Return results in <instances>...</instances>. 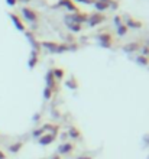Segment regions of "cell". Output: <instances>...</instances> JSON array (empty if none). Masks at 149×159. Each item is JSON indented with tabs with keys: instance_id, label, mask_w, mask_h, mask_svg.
<instances>
[{
	"instance_id": "obj_1",
	"label": "cell",
	"mask_w": 149,
	"mask_h": 159,
	"mask_svg": "<svg viewBox=\"0 0 149 159\" xmlns=\"http://www.w3.org/2000/svg\"><path fill=\"white\" fill-rule=\"evenodd\" d=\"M99 42L103 48H110L113 45V42H114V38H113V35L109 30H104V32H101L99 35Z\"/></svg>"
},
{
	"instance_id": "obj_2",
	"label": "cell",
	"mask_w": 149,
	"mask_h": 159,
	"mask_svg": "<svg viewBox=\"0 0 149 159\" xmlns=\"http://www.w3.org/2000/svg\"><path fill=\"white\" fill-rule=\"evenodd\" d=\"M22 16L25 17L28 22H38L39 20V13L36 10H33L32 7H23L22 9Z\"/></svg>"
},
{
	"instance_id": "obj_3",
	"label": "cell",
	"mask_w": 149,
	"mask_h": 159,
	"mask_svg": "<svg viewBox=\"0 0 149 159\" xmlns=\"http://www.w3.org/2000/svg\"><path fill=\"white\" fill-rule=\"evenodd\" d=\"M107 19V16L106 15H103V13H93V15H88V19H87V23L91 26V28H94V26L100 25L101 22H104Z\"/></svg>"
},
{
	"instance_id": "obj_4",
	"label": "cell",
	"mask_w": 149,
	"mask_h": 159,
	"mask_svg": "<svg viewBox=\"0 0 149 159\" xmlns=\"http://www.w3.org/2000/svg\"><path fill=\"white\" fill-rule=\"evenodd\" d=\"M88 15L84 12H75L74 15H70L68 17V22H74V23H78V25H83L84 22H87Z\"/></svg>"
},
{
	"instance_id": "obj_5",
	"label": "cell",
	"mask_w": 149,
	"mask_h": 159,
	"mask_svg": "<svg viewBox=\"0 0 149 159\" xmlns=\"http://www.w3.org/2000/svg\"><path fill=\"white\" fill-rule=\"evenodd\" d=\"M58 6H62V7H65L67 10H70V12H80V7L78 4L75 3L74 0H59L58 2Z\"/></svg>"
},
{
	"instance_id": "obj_6",
	"label": "cell",
	"mask_w": 149,
	"mask_h": 159,
	"mask_svg": "<svg viewBox=\"0 0 149 159\" xmlns=\"http://www.w3.org/2000/svg\"><path fill=\"white\" fill-rule=\"evenodd\" d=\"M75 149L74 143L71 142H65V143H61L58 148V152L61 153V155H68V153H71V152Z\"/></svg>"
},
{
	"instance_id": "obj_7",
	"label": "cell",
	"mask_w": 149,
	"mask_h": 159,
	"mask_svg": "<svg viewBox=\"0 0 149 159\" xmlns=\"http://www.w3.org/2000/svg\"><path fill=\"white\" fill-rule=\"evenodd\" d=\"M55 138L57 136H54V134H51V133H44L41 138L38 139V142L41 143V145H44V146H48V145H51V143L54 142Z\"/></svg>"
},
{
	"instance_id": "obj_8",
	"label": "cell",
	"mask_w": 149,
	"mask_h": 159,
	"mask_svg": "<svg viewBox=\"0 0 149 159\" xmlns=\"http://www.w3.org/2000/svg\"><path fill=\"white\" fill-rule=\"evenodd\" d=\"M9 16H10V19H12V20H13V23L16 25V28H17V29H19V30H22V32H23V30L26 29L25 23L22 22V19H21V17H19V16H17L16 13H10Z\"/></svg>"
},
{
	"instance_id": "obj_9",
	"label": "cell",
	"mask_w": 149,
	"mask_h": 159,
	"mask_svg": "<svg viewBox=\"0 0 149 159\" xmlns=\"http://www.w3.org/2000/svg\"><path fill=\"white\" fill-rule=\"evenodd\" d=\"M68 136H70L71 139L77 140V139L81 138V132H80V129L77 126H71L70 129H68Z\"/></svg>"
},
{
	"instance_id": "obj_10",
	"label": "cell",
	"mask_w": 149,
	"mask_h": 159,
	"mask_svg": "<svg viewBox=\"0 0 149 159\" xmlns=\"http://www.w3.org/2000/svg\"><path fill=\"white\" fill-rule=\"evenodd\" d=\"M58 45H59L58 42H49V41H44V42H42V46H44V48H46L49 52H57Z\"/></svg>"
},
{
	"instance_id": "obj_11",
	"label": "cell",
	"mask_w": 149,
	"mask_h": 159,
	"mask_svg": "<svg viewBox=\"0 0 149 159\" xmlns=\"http://www.w3.org/2000/svg\"><path fill=\"white\" fill-rule=\"evenodd\" d=\"M124 25L128 26V28H132V29H141L142 26H143V23H142L141 20H136V19H132V17H130Z\"/></svg>"
},
{
	"instance_id": "obj_12",
	"label": "cell",
	"mask_w": 149,
	"mask_h": 159,
	"mask_svg": "<svg viewBox=\"0 0 149 159\" xmlns=\"http://www.w3.org/2000/svg\"><path fill=\"white\" fill-rule=\"evenodd\" d=\"M137 49H141V43L139 42H130V43L123 46L124 52H133V51H137Z\"/></svg>"
},
{
	"instance_id": "obj_13",
	"label": "cell",
	"mask_w": 149,
	"mask_h": 159,
	"mask_svg": "<svg viewBox=\"0 0 149 159\" xmlns=\"http://www.w3.org/2000/svg\"><path fill=\"white\" fill-rule=\"evenodd\" d=\"M94 6H95V9H97L100 13L103 12V10H107V9L110 7V4L104 3V2H94Z\"/></svg>"
},
{
	"instance_id": "obj_14",
	"label": "cell",
	"mask_w": 149,
	"mask_h": 159,
	"mask_svg": "<svg viewBox=\"0 0 149 159\" xmlns=\"http://www.w3.org/2000/svg\"><path fill=\"white\" fill-rule=\"evenodd\" d=\"M22 148H23V143H22V142H16V143H13V145H10V146H9V151L12 152V153H17Z\"/></svg>"
},
{
	"instance_id": "obj_15",
	"label": "cell",
	"mask_w": 149,
	"mask_h": 159,
	"mask_svg": "<svg viewBox=\"0 0 149 159\" xmlns=\"http://www.w3.org/2000/svg\"><path fill=\"white\" fill-rule=\"evenodd\" d=\"M52 72H54V77H55V80H61L62 77H64V74H65V71H64L62 68H59V67H55V68H52Z\"/></svg>"
},
{
	"instance_id": "obj_16",
	"label": "cell",
	"mask_w": 149,
	"mask_h": 159,
	"mask_svg": "<svg viewBox=\"0 0 149 159\" xmlns=\"http://www.w3.org/2000/svg\"><path fill=\"white\" fill-rule=\"evenodd\" d=\"M38 64V54L36 51H33L32 55H30V59H29V68H35Z\"/></svg>"
},
{
	"instance_id": "obj_17",
	"label": "cell",
	"mask_w": 149,
	"mask_h": 159,
	"mask_svg": "<svg viewBox=\"0 0 149 159\" xmlns=\"http://www.w3.org/2000/svg\"><path fill=\"white\" fill-rule=\"evenodd\" d=\"M128 32H129V28L124 25V23H122V25L117 26V35H119V36H124Z\"/></svg>"
},
{
	"instance_id": "obj_18",
	"label": "cell",
	"mask_w": 149,
	"mask_h": 159,
	"mask_svg": "<svg viewBox=\"0 0 149 159\" xmlns=\"http://www.w3.org/2000/svg\"><path fill=\"white\" fill-rule=\"evenodd\" d=\"M67 25H68L70 30H72V32H80V30L83 29V26L78 25V23H74V22H68Z\"/></svg>"
},
{
	"instance_id": "obj_19",
	"label": "cell",
	"mask_w": 149,
	"mask_h": 159,
	"mask_svg": "<svg viewBox=\"0 0 149 159\" xmlns=\"http://www.w3.org/2000/svg\"><path fill=\"white\" fill-rule=\"evenodd\" d=\"M67 87H70V88L78 87V81L75 80V77H70V80H67Z\"/></svg>"
},
{
	"instance_id": "obj_20",
	"label": "cell",
	"mask_w": 149,
	"mask_h": 159,
	"mask_svg": "<svg viewBox=\"0 0 149 159\" xmlns=\"http://www.w3.org/2000/svg\"><path fill=\"white\" fill-rule=\"evenodd\" d=\"M136 62H139L141 65H149V58L148 57H143V55H137Z\"/></svg>"
},
{
	"instance_id": "obj_21",
	"label": "cell",
	"mask_w": 149,
	"mask_h": 159,
	"mask_svg": "<svg viewBox=\"0 0 149 159\" xmlns=\"http://www.w3.org/2000/svg\"><path fill=\"white\" fill-rule=\"evenodd\" d=\"M52 94H54V91H52L51 88H48V87L44 88V97H45L46 100H49L51 97H52Z\"/></svg>"
},
{
	"instance_id": "obj_22",
	"label": "cell",
	"mask_w": 149,
	"mask_h": 159,
	"mask_svg": "<svg viewBox=\"0 0 149 159\" xmlns=\"http://www.w3.org/2000/svg\"><path fill=\"white\" fill-rule=\"evenodd\" d=\"M141 51H142V54H141V55H143V57H148V58H149V46H148V45L142 46Z\"/></svg>"
},
{
	"instance_id": "obj_23",
	"label": "cell",
	"mask_w": 149,
	"mask_h": 159,
	"mask_svg": "<svg viewBox=\"0 0 149 159\" xmlns=\"http://www.w3.org/2000/svg\"><path fill=\"white\" fill-rule=\"evenodd\" d=\"M44 133H45V130H44V127H41V129H39V130H36V132H33V136H35V138H38V139H39V138H41V136H42V134H44Z\"/></svg>"
},
{
	"instance_id": "obj_24",
	"label": "cell",
	"mask_w": 149,
	"mask_h": 159,
	"mask_svg": "<svg viewBox=\"0 0 149 159\" xmlns=\"http://www.w3.org/2000/svg\"><path fill=\"white\" fill-rule=\"evenodd\" d=\"M77 2H78V3H94L95 0H75V3H77Z\"/></svg>"
},
{
	"instance_id": "obj_25",
	"label": "cell",
	"mask_w": 149,
	"mask_h": 159,
	"mask_svg": "<svg viewBox=\"0 0 149 159\" xmlns=\"http://www.w3.org/2000/svg\"><path fill=\"white\" fill-rule=\"evenodd\" d=\"M16 3H17V0H7L9 6H16Z\"/></svg>"
},
{
	"instance_id": "obj_26",
	"label": "cell",
	"mask_w": 149,
	"mask_h": 159,
	"mask_svg": "<svg viewBox=\"0 0 149 159\" xmlns=\"http://www.w3.org/2000/svg\"><path fill=\"white\" fill-rule=\"evenodd\" d=\"M77 159H93L91 156H78Z\"/></svg>"
},
{
	"instance_id": "obj_27",
	"label": "cell",
	"mask_w": 149,
	"mask_h": 159,
	"mask_svg": "<svg viewBox=\"0 0 149 159\" xmlns=\"http://www.w3.org/2000/svg\"><path fill=\"white\" fill-rule=\"evenodd\" d=\"M0 159H6V155H4L2 151H0Z\"/></svg>"
},
{
	"instance_id": "obj_28",
	"label": "cell",
	"mask_w": 149,
	"mask_h": 159,
	"mask_svg": "<svg viewBox=\"0 0 149 159\" xmlns=\"http://www.w3.org/2000/svg\"><path fill=\"white\" fill-rule=\"evenodd\" d=\"M51 159H61V156H59V155H54V156H52V158H51Z\"/></svg>"
},
{
	"instance_id": "obj_29",
	"label": "cell",
	"mask_w": 149,
	"mask_h": 159,
	"mask_svg": "<svg viewBox=\"0 0 149 159\" xmlns=\"http://www.w3.org/2000/svg\"><path fill=\"white\" fill-rule=\"evenodd\" d=\"M21 2H22V3H29L30 0H21Z\"/></svg>"
},
{
	"instance_id": "obj_30",
	"label": "cell",
	"mask_w": 149,
	"mask_h": 159,
	"mask_svg": "<svg viewBox=\"0 0 149 159\" xmlns=\"http://www.w3.org/2000/svg\"><path fill=\"white\" fill-rule=\"evenodd\" d=\"M148 46H149V42H148Z\"/></svg>"
}]
</instances>
